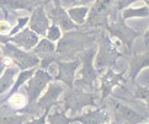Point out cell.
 <instances>
[{"instance_id":"cell-16","label":"cell","mask_w":149,"mask_h":124,"mask_svg":"<svg viewBox=\"0 0 149 124\" xmlns=\"http://www.w3.org/2000/svg\"><path fill=\"white\" fill-rule=\"evenodd\" d=\"M38 41H40L38 35H36L30 28H25V27L22 28V31L11 36L9 39V42H11L13 44H15L19 48H22L25 51H31L38 43Z\"/></svg>"},{"instance_id":"cell-36","label":"cell","mask_w":149,"mask_h":124,"mask_svg":"<svg viewBox=\"0 0 149 124\" xmlns=\"http://www.w3.org/2000/svg\"><path fill=\"white\" fill-rule=\"evenodd\" d=\"M0 55H1V49H0Z\"/></svg>"},{"instance_id":"cell-8","label":"cell","mask_w":149,"mask_h":124,"mask_svg":"<svg viewBox=\"0 0 149 124\" xmlns=\"http://www.w3.org/2000/svg\"><path fill=\"white\" fill-rule=\"evenodd\" d=\"M112 0H95L91 9H89L88 20L85 22L86 27H101L106 26L111 14Z\"/></svg>"},{"instance_id":"cell-2","label":"cell","mask_w":149,"mask_h":124,"mask_svg":"<svg viewBox=\"0 0 149 124\" xmlns=\"http://www.w3.org/2000/svg\"><path fill=\"white\" fill-rule=\"evenodd\" d=\"M96 54V48L95 46L89 47L88 49H84L77 57L80 59V63H83V68L80 70V78L74 80L73 86L77 89L85 91V89H89L93 91L95 89V82L97 79V71L94 68V58Z\"/></svg>"},{"instance_id":"cell-10","label":"cell","mask_w":149,"mask_h":124,"mask_svg":"<svg viewBox=\"0 0 149 124\" xmlns=\"http://www.w3.org/2000/svg\"><path fill=\"white\" fill-rule=\"evenodd\" d=\"M47 16H48L49 21L51 20L53 21V25L58 26L61 30L65 31V32L78 28V25H75L70 20V17L68 16V14L64 10V8H63L62 5L59 4L58 0H53V8H51L48 10V14H47Z\"/></svg>"},{"instance_id":"cell-3","label":"cell","mask_w":149,"mask_h":124,"mask_svg":"<svg viewBox=\"0 0 149 124\" xmlns=\"http://www.w3.org/2000/svg\"><path fill=\"white\" fill-rule=\"evenodd\" d=\"M99 96L93 92H86V91L79 89H69L64 94V112H72L73 116L80 112L84 107H96L97 106Z\"/></svg>"},{"instance_id":"cell-30","label":"cell","mask_w":149,"mask_h":124,"mask_svg":"<svg viewBox=\"0 0 149 124\" xmlns=\"http://www.w3.org/2000/svg\"><path fill=\"white\" fill-rule=\"evenodd\" d=\"M11 60L6 57H1L0 55V76L3 75V73L5 71V69H8L9 67H11Z\"/></svg>"},{"instance_id":"cell-13","label":"cell","mask_w":149,"mask_h":124,"mask_svg":"<svg viewBox=\"0 0 149 124\" xmlns=\"http://www.w3.org/2000/svg\"><path fill=\"white\" fill-rule=\"evenodd\" d=\"M47 3V0H0V9L3 10L5 20H9L10 12H14L16 10H27L32 12V10Z\"/></svg>"},{"instance_id":"cell-37","label":"cell","mask_w":149,"mask_h":124,"mask_svg":"<svg viewBox=\"0 0 149 124\" xmlns=\"http://www.w3.org/2000/svg\"><path fill=\"white\" fill-rule=\"evenodd\" d=\"M142 124H143V123H142ZM146 124H148V123H146Z\"/></svg>"},{"instance_id":"cell-1","label":"cell","mask_w":149,"mask_h":124,"mask_svg":"<svg viewBox=\"0 0 149 124\" xmlns=\"http://www.w3.org/2000/svg\"><path fill=\"white\" fill-rule=\"evenodd\" d=\"M79 28L74 30L73 32L68 31L64 37L58 39V46L56 48V52L59 54V58H73L75 54H79L83 52L86 47L94 46L95 42V32H80Z\"/></svg>"},{"instance_id":"cell-28","label":"cell","mask_w":149,"mask_h":124,"mask_svg":"<svg viewBox=\"0 0 149 124\" xmlns=\"http://www.w3.org/2000/svg\"><path fill=\"white\" fill-rule=\"evenodd\" d=\"M29 19L30 17H27V16H25V17H19L16 21H17V24L14 26V27L10 30V32H9V37H11V36H14L15 33H17V32H20L21 30H22L26 25L29 24Z\"/></svg>"},{"instance_id":"cell-11","label":"cell","mask_w":149,"mask_h":124,"mask_svg":"<svg viewBox=\"0 0 149 124\" xmlns=\"http://www.w3.org/2000/svg\"><path fill=\"white\" fill-rule=\"evenodd\" d=\"M63 86L58 82H49L47 85L46 94L37 101V107L46 114H48L49 111L54 106H58V98L63 94Z\"/></svg>"},{"instance_id":"cell-4","label":"cell","mask_w":149,"mask_h":124,"mask_svg":"<svg viewBox=\"0 0 149 124\" xmlns=\"http://www.w3.org/2000/svg\"><path fill=\"white\" fill-rule=\"evenodd\" d=\"M120 57H122V54L117 51L116 44L106 33H101L99 41V52L96 58L94 59V68L97 70H101L102 68L113 69V65H116V62Z\"/></svg>"},{"instance_id":"cell-31","label":"cell","mask_w":149,"mask_h":124,"mask_svg":"<svg viewBox=\"0 0 149 124\" xmlns=\"http://www.w3.org/2000/svg\"><path fill=\"white\" fill-rule=\"evenodd\" d=\"M10 30H11V27L9 25V21H0V35H9Z\"/></svg>"},{"instance_id":"cell-32","label":"cell","mask_w":149,"mask_h":124,"mask_svg":"<svg viewBox=\"0 0 149 124\" xmlns=\"http://www.w3.org/2000/svg\"><path fill=\"white\" fill-rule=\"evenodd\" d=\"M46 119H47V114H46V113H42V116L40 118L31 119L29 122H26L25 124H46Z\"/></svg>"},{"instance_id":"cell-17","label":"cell","mask_w":149,"mask_h":124,"mask_svg":"<svg viewBox=\"0 0 149 124\" xmlns=\"http://www.w3.org/2000/svg\"><path fill=\"white\" fill-rule=\"evenodd\" d=\"M70 121L81 123V124H104L110 122V113L104 107H100V108L84 113L81 116L70 118Z\"/></svg>"},{"instance_id":"cell-19","label":"cell","mask_w":149,"mask_h":124,"mask_svg":"<svg viewBox=\"0 0 149 124\" xmlns=\"http://www.w3.org/2000/svg\"><path fill=\"white\" fill-rule=\"evenodd\" d=\"M19 68L15 67H9L8 69H5V71L3 73V75L0 76V95H3L4 92H8V91L11 89V86L15 82V78L19 74Z\"/></svg>"},{"instance_id":"cell-20","label":"cell","mask_w":149,"mask_h":124,"mask_svg":"<svg viewBox=\"0 0 149 124\" xmlns=\"http://www.w3.org/2000/svg\"><path fill=\"white\" fill-rule=\"evenodd\" d=\"M144 67L146 68L148 67V51H146V53L142 55H134L131 60L128 71H130V80L132 82H134L137 75L141 73V70Z\"/></svg>"},{"instance_id":"cell-9","label":"cell","mask_w":149,"mask_h":124,"mask_svg":"<svg viewBox=\"0 0 149 124\" xmlns=\"http://www.w3.org/2000/svg\"><path fill=\"white\" fill-rule=\"evenodd\" d=\"M106 28H107V31L111 33V36L118 38L122 43H123V44L127 47L128 52H131V49H132L133 41L141 35L139 32H137L134 30H132L131 27H128L122 17H118V19H116L113 22L107 24L106 25Z\"/></svg>"},{"instance_id":"cell-12","label":"cell","mask_w":149,"mask_h":124,"mask_svg":"<svg viewBox=\"0 0 149 124\" xmlns=\"http://www.w3.org/2000/svg\"><path fill=\"white\" fill-rule=\"evenodd\" d=\"M80 65V59L77 57L75 60L72 62H57V68H58V74L53 79L62 81L63 84H65L69 89H73L74 86V80H75V74L77 70Z\"/></svg>"},{"instance_id":"cell-24","label":"cell","mask_w":149,"mask_h":124,"mask_svg":"<svg viewBox=\"0 0 149 124\" xmlns=\"http://www.w3.org/2000/svg\"><path fill=\"white\" fill-rule=\"evenodd\" d=\"M149 15V9L148 6H142V8H126L123 9L122 11V16L121 17L123 20H127V19H132V17H148Z\"/></svg>"},{"instance_id":"cell-15","label":"cell","mask_w":149,"mask_h":124,"mask_svg":"<svg viewBox=\"0 0 149 124\" xmlns=\"http://www.w3.org/2000/svg\"><path fill=\"white\" fill-rule=\"evenodd\" d=\"M123 75H125V71L117 74L116 71H113L112 68L107 69V71L102 75V79H101V91H102L101 102H104L105 98H107V96L112 92V90L115 87H117V86L125 81Z\"/></svg>"},{"instance_id":"cell-27","label":"cell","mask_w":149,"mask_h":124,"mask_svg":"<svg viewBox=\"0 0 149 124\" xmlns=\"http://www.w3.org/2000/svg\"><path fill=\"white\" fill-rule=\"evenodd\" d=\"M134 84V92H133V96L134 98H139V100H144L146 102H148V86L143 87V86L138 85L136 81L133 82Z\"/></svg>"},{"instance_id":"cell-22","label":"cell","mask_w":149,"mask_h":124,"mask_svg":"<svg viewBox=\"0 0 149 124\" xmlns=\"http://www.w3.org/2000/svg\"><path fill=\"white\" fill-rule=\"evenodd\" d=\"M88 12H89L88 6H72V8H69L67 11L70 20L78 26H81L85 24Z\"/></svg>"},{"instance_id":"cell-26","label":"cell","mask_w":149,"mask_h":124,"mask_svg":"<svg viewBox=\"0 0 149 124\" xmlns=\"http://www.w3.org/2000/svg\"><path fill=\"white\" fill-rule=\"evenodd\" d=\"M47 39H49L51 42H57L58 39L62 38V31L61 28L56 25H49L48 30H47Z\"/></svg>"},{"instance_id":"cell-23","label":"cell","mask_w":149,"mask_h":124,"mask_svg":"<svg viewBox=\"0 0 149 124\" xmlns=\"http://www.w3.org/2000/svg\"><path fill=\"white\" fill-rule=\"evenodd\" d=\"M6 101L9 102V107H10V108L15 109L16 112H19L20 109H24L25 107L27 106V103H29L27 97H26L25 95H22V94H20V92L13 94Z\"/></svg>"},{"instance_id":"cell-35","label":"cell","mask_w":149,"mask_h":124,"mask_svg":"<svg viewBox=\"0 0 149 124\" xmlns=\"http://www.w3.org/2000/svg\"><path fill=\"white\" fill-rule=\"evenodd\" d=\"M104 124H116L115 122H112V123H110V122H107V123H104Z\"/></svg>"},{"instance_id":"cell-18","label":"cell","mask_w":149,"mask_h":124,"mask_svg":"<svg viewBox=\"0 0 149 124\" xmlns=\"http://www.w3.org/2000/svg\"><path fill=\"white\" fill-rule=\"evenodd\" d=\"M26 119H27L26 114H19L10 107L0 108V124H22Z\"/></svg>"},{"instance_id":"cell-14","label":"cell","mask_w":149,"mask_h":124,"mask_svg":"<svg viewBox=\"0 0 149 124\" xmlns=\"http://www.w3.org/2000/svg\"><path fill=\"white\" fill-rule=\"evenodd\" d=\"M49 27V19L46 14L43 5L36 6L29 19V28L38 36H46L47 30Z\"/></svg>"},{"instance_id":"cell-33","label":"cell","mask_w":149,"mask_h":124,"mask_svg":"<svg viewBox=\"0 0 149 124\" xmlns=\"http://www.w3.org/2000/svg\"><path fill=\"white\" fill-rule=\"evenodd\" d=\"M10 39V37L9 36H5V35H0V43H8Z\"/></svg>"},{"instance_id":"cell-7","label":"cell","mask_w":149,"mask_h":124,"mask_svg":"<svg viewBox=\"0 0 149 124\" xmlns=\"http://www.w3.org/2000/svg\"><path fill=\"white\" fill-rule=\"evenodd\" d=\"M53 80V76L45 71V70H35L33 75L27 80V86L25 87V90L27 91V101L29 106H32L36 103V101L40 98L41 94L43 92V90L47 87L51 81Z\"/></svg>"},{"instance_id":"cell-25","label":"cell","mask_w":149,"mask_h":124,"mask_svg":"<svg viewBox=\"0 0 149 124\" xmlns=\"http://www.w3.org/2000/svg\"><path fill=\"white\" fill-rule=\"evenodd\" d=\"M47 119H48L49 124H69L72 121L70 118L65 116L64 111H54L53 113H48L47 114Z\"/></svg>"},{"instance_id":"cell-5","label":"cell","mask_w":149,"mask_h":124,"mask_svg":"<svg viewBox=\"0 0 149 124\" xmlns=\"http://www.w3.org/2000/svg\"><path fill=\"white\" fill-rule=\"evenodd\" d=\"M1 52L4 55L9 58L15 65L21 70L32 69L40 64V59L36 54H33L30 51L20 49L19 47L13 44L11 42L3 43L1 44Z\"/></svg>"},{"instance_id":"cell-6","label":"cell","mask_w":149,"mask_h":124,"mask_svg":"<svg viewBox=\"0 0 149 124\" xmlns=\"http://www.w3.org/2000/svg\"><path fill=\"white\" fill-rule=\"evenodd\" d=\"M109 103L113 109L116 124H142L148 122V116L142 114L132 106L125 105L115 98H111Z\"/></svg>"},{"instance_id":"cell-21","label":"cell","mask_w":149,"mask_h":124,"mask_svg":"<svg viewBox=\"0 0 149 124\" xmlns=\"http://www.w3.org/2000/svg\"><path fill=\"white\" fill-rule=\"evenodd\" d=\"M35 70H36V69H27V70H22V71H20V73L17 74V79H16V81H15V82H14V85L11 86L13 89L8 91V95L5 96L3 100H0V103H4V102H6V100H8L9 97L11 96L13 94L17 92L19 89L21 87V86H22L24 84L27 82V80H29V79L33 75Z\"/></svg>"},{"instance_id":"cell-29","label":"cell","mask_w":149,"mask_h":124,"mask_svg":"<svg viewBox=\"0 0 149 124\" xmlns=\"http://www.w3.org/2000/svg\"><path fill=\"white\" fill-rule=\"evenodd\" d=\"M137 1H141V0H117L116 1V9L117 10H123V9L128 8L130 5L134 4Z\"/></svg>"},{"instance_id":"cell-34","label":"cell","mask_w":149,"mask_h":124,"mask_svg":"<svg viewBox=\"0 0 149 124\" xmlns=\"http://www.w3.org/2000/svg\"><path fill=\"white\" fill-rule=\"evenodd\" d=\"M148 35H149V32L147 31V32H146V35H144V43H146V49H148Z\"/></svg>"}]
</instances>
